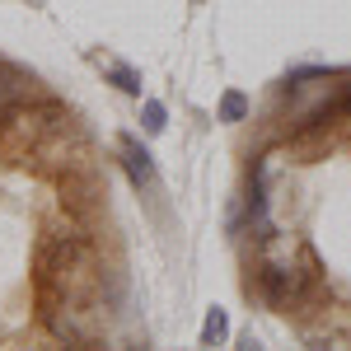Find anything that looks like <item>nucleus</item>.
Instances as JSON below:
<instances>
[{
    "mask_svg": "<svg viewBox=\"0 0 351 351\" xmlns=\"http://www.w3.org/2000/svg\"><path fill=\"white\" fill-rule=\"evenodd\" d=\"M112 80L122 84L127 94H141V84H136V75H132V71H127V66H112Z\"/></svg>",
    "mask_w": 351,
    "mask_h": 351,
    "instance_id": "20e7f679",
    "label": "nucleus"
},
{
    "mask_svg": "<svg viewBox=\"0 0 351 351\" xmlns=\"http://www.w3.org/2000/svg\"><path fill=\"white\" fill-rule=\"evenodd\" d=\"M145 127H150V132H160V127H164V104H155V99L145 104Z\"/></svg>",
    "mask_w": 351,
    "mask_h": 351,
    "instance_id": "39448f33",
    "label": "nucleus"
},
{
    "mask_svg": "<svg viewBox=\"0 0 351 351\" xmlns=\"http://www.w3.org/2000/svg\"><path fill=\"white\" fill-rule=\"evenodd\" d=\"M243 117H248V99H243L239 89H230L220 99V122H243Z\"/></svg>",
    "mask_w": 351,
    "mask_h": 351,
    "instance_id": "7ed1b4c3",
    "label": "nucleus"
},
{
    "mask_svg": "<svg viewBox=\"0 0 351 351\" xmlns=\"http://www.w3.org/2000/svg\"><path fill=\"white\" fill-rule=\"evenodd\" d=\"M225 337H230V319H225L220 309H211V314H206V328H202V342H206V347H220Z\"/></svg>",
    "mask_w": 351,
    "mask_h": 351,
    "instance_id": "f03ea898",
    "label": "nucleus"
},
{
    "mask_svg": "<svg viewBox=\"0 0 351 351\" xmlns=\"http://www.w3.org/2000/svg\"><path fill=\"white\" fill-rule=\"evenodd\" d=\"M122 160H127V173H132L141 188H155V164H150V155L136 141H122Z\"/></svg>",
    "mask_w": 351,
    "mask_h": 351,
    "instance_id": "f257e3e1",
    "label": "nucleus"
}]
</instances>
